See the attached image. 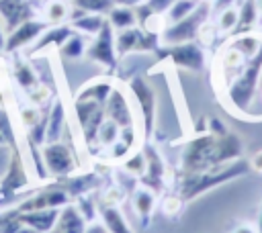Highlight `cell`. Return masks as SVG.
I'll return each instance as SVG.
<instances>
[{
  "instance_id": "21",
  "label": "cell",
  "mask_w": 262,
  "mask_h": 233,
  "mask_svg": "<svg viewBox=\"0 0 262 233\" xmlns=\"http://www.w3.org/2000/svg\"><path fill=\"white\" fill-rule=\"evenodd\" d=\"M100 219H102V225L108 229V233H133V229L127 225L125 217L115 204H104L100 208Z\"/></svg>"
},
{
  "instance_id": "9",
  "label": "cell",
  "mask_w": 262,
  "mask_h": 233,
  "mask_svg": "<svg viewBox=\"0 0 262 233\" xmlns=\"http://www.w3.org/2000/svg\"><path fill=\"white\" fill-rule=\"evenodd\" d=\"M129 92L137 100V106L143 119V133L149 137L154 131V119H156V94L141 76H133L129 80Z\"/></svg>"
},
{
  "instance_id": "6",
  "label": "cell",
  "mask_w": 262,
  "mask_h": 233,
  "mask_svg": "<svg viewBox=\"0 0 262 233\" xmlns=\"http://www.w3.org/2000/svg\"><path fill=\"white\" fill-rule=\"evenodd\" d=\"M160 57H168L176 67L188 69V72H203L205 69V51L199 43H178V45H166V49H158Z\"/></svg>"
},
{
  "instance_id": "16",
  "label": "cell",
  "mask_w": 262,
  "mask_h": 233,
  "mask_svg": "<svg viewBox=\"0 0 262 233\" xmlns=\"http://www.w3.org/2000/svg\"><path fill=\"white\" fill-rule=\"evenodd\" d=\"M27 184V174H25V168H23V161L20 157L14 153L12 155V161L6 170V174L2 176V186H0V194L2 196H12L14 190L23 188Z\"/></svg>"
},
{
  "instance_id": "25",
  "label": "cell",
  "mask_w": 262,
  "mask_h": 233,
  "mask_svg": "<svg viewBox=\"0 0 262 233\" xmlns=\"http://www.w3.org/2000/svg\"><path fill=\"white\" fill-rule=\"evenodd\" d=\"M12 76H14V82H16L25 92H29V90H33L37 84H41L37 72L33 69V65L27 63V61H23V59H16V61H14Z\"/></svg>"
},
{
  "instance_id": "45",
  "label": "cell",
  "mask_w": 262,
  "mask_h": 233,
  "mask_svg": "<svg viewBox=\"0 0 262 233\" xmlns=\"http://www.w3.org/2000/svg\"><path fill=\"white\" fill-rule=\"evenodd\" d=\"M115 4H123V6H131V8H137L139 4H143L145 0H113Z\"/></svg>"
},
{
  "instance_id": "13",
  "label": "cell",
  "mask_w": 262,
  "mask_h": 233,
  "mask_svg": "<svg viewBox=\"0 0 262 233\" xmlns=\"http://www.w3.org/2000/svg\"><path fill=\"white\" fill-rule=\"evenodd\" d=\"M68 204V192L61 188H49L43 190L31 198H27L18 211L20 213H29V211H41V208H61Z\"/></svg>"
},
{
  "instance_id": "27",
  "label": "cell",
  "mask_w": 262,
  "mask_h": 233,
  "mask_svg": "<svg viewBox=\"0 0 262 233\" xmlns=\"http://www.w3.org/2000/svg\"><path fill=\"white\" fill-rule=\"evenodd\" d=\"M86 49H88L86 39L82 37V33H76V31H74V33L63 41V45L59 47V53H61L63 57H68V59H78V57L86 55Z\"/></svg>"
},
{
  "instance_id": "20",
  "label": "cell",
  "mask_w": 262,
  "mask_h": 233,
  "mask_svg": "<svg viewBox=\"0 0 262 233\" xmlns=\"http://www.w3.org/2000/svg\"><path fill=\"white\" fill-rule=\"evenodd\" d=\"M106 20L111 22L113 29L123 31V29H131L137 27V12L131 6H123V4H113V8L106 12Z\"/></svg>"
},
{
  "instance_id": "36",
  "label": "cell",
  "mask_w": 262,
  "mask_h": 233,
  "mask_svg": "<svg viewBox=\"0 0 262 233\" xmlns=\"http://www.w3.org/2000/svg\"><path fill=\"white\" fill-rule=\"evenodd\" d=\"M27 96H29L31 104H35V106H41V104H45V102L49 100L51 92H49V88H47L45 84H37L33 90H29V92H27Z\"/></svg>"
},
{
  "instance_id": "37",
  "label": "cell",
  "mask_w": 262,
  "mask_h": 233,
  "mask_svg": "<svg viewBox=\"0 0 262 233\" xmlns=\"http://www.w3.org/2000/svg\"><path fill=\"white\" fill-rule=\"evenodd\" d=\"M0 233H37V231L33 227H29L27 223H23L18 217H14L0 227Z\"/></svg>"
},
{
  "instance_id": "39",
  "label": "cell",
  "mask_w": 262,
  "mask_h": 233,
  "mask_svg": "<svg viewBox=\"0 0 262 233\" xmlns=\"http://www.w3.org/2000/svg\"><path fill=\"white\" fill-rule=\"evenodd\" d=\"M12 151H10V147L8 145H0V180H2V176L6 174V170H8V166H10V161H12Z\"/></svg>"
},
{
  "instance_id": "33",
  "label": "cell",
  "mask_w": 262,
  "mask_h": 233,
  "mask_svg": "<svg viewBox=\"0 0 262 233\" xmlns=\"http://www.w3.org/2000/svg\"><path fill=\"white\" fill-rule=\"evenodd\" d=\"M76 8L84 10V12H96V14H104L113 8V0H72Z\"/></svg>"
},
{
  "instance_id": "15",
  "label": "cell",
  "mask_w": 262,
  "mask_h": 233,
  "mask_svg": "<svg viewBox=\"0 0 262 233\" xmlns=\"http://www.w3.org/2000/svg\"><path fill=\"white\" fill-rule=\"evenodd\" d=\"M57 217H59V208H41V211H29L18 215V219L29 227H33L37 233H51Z\"/></svg>"
},
{
  "instance_id": "35",
  "label": "cell",
  "mask_w": 262,
  "mask_h": 233,
  "mask_svg": "<svg viewBox=\"0 0 262 233\" xmlns=\"http://www.w3.org/2000/svg\"><path fill=\"white\" fill-rule=\"evenodd\" d=\"M41 119H43V116H41V110H39V106L31 104V106H25V108H20V123H23V127L31 129V127H35V125H37Z\"/></svg>"
},
{
  "instance_id": "44",
  "label": "cell",
  "mask_w": 262,
  "mask_h": 233,
  "mask_svg": "<svg viewBox=\"0 0 262 233\" xmlns=\"http://www.w3.org/2000/svg\"><path fill=\"white\" fill-rule=\"evenodd\" d=\"M86 233H108V229L102 223H92L86 227Z\"/></svg>"
},
{
  "instance_id": "51",
  "label": "cell",
  "mask_w": 262,
  "mask_h": 233,
  "mask_svg": "<svg viewBox=\"0 0 262 233\" xmlns=\"http://www.w3.org/2000/svg\"><path fill=\"white\" fill-rule=\"evenodd\" d=\"M258 233H262V215H260V221H258Z\"/></svg>"
},
{
  "instance_id": "46",
  "label": "cell",
  "mask_w": 262,
  "mask_h": 233,
  "mask_svg": "<svg viewBox=\"0 0 262 233\" xmlns=\"http://www.w3.org/2000/svg\"><path fill=\"white\" fill-rule=\"evenodd\" d=\"M231 2H233V0H215L213 8H215V10H225V8L231 6Z\"/></svg>"
},
{
  "instance_id": "12",
  "label": "cell",
  "mask_w": 262,
  "mask_h": 233,
  "mask_svg": "<svg viewBox=\"0 0 262 233\" xmlns=\"http://www.w3.org/2000/svg\"><path fill=\"white\" fill-rule=\"evenodd\" d=\"M0 18L4 29L10 33L20 22L35 18V6L31 0H0Z\"/></svg>"
},
{
  "instance_id": "5",
  "label": "cell",
  "mask_w": 262,
  "mask_h": 233,
  "mask_svg": "<svg viewBox=\"0 0 262 233\" xmlns=\"http://www.w3.org/2000/svg\"><path fill=\"white\" fill-rule=\"evenodd\" d=\"M86 57L90 61H96V63L108 67V69H117L119 53H117V45H115V29L111 27L108 20L102 25L98 35H94V41L86 49Z\"/></svg>"
},
{
  "instance_id": "48",
  "label": "cell",
  "mask_w": 262,
  "mask_h": 233,
  "mask_svg": "<svg viewBox=\"0 0 262 233\" xmlns=\"http://www.w3.org/2000/svg\"><path fill=\"white\" fill-rule=\"evenodd\" d=\"M4 45H6V37H4V29H2V22H0V51H4Z\"/></svg>"
},
{
  "instance_id": "11",
  "label": "cell",
  "mask_w": 262,
  "mask_h": 233,
  "mask_svg": "<svg viewBox=\"0 0 262 233\" xmlns=\"http://www.w3.org/2000/svg\"><path fill=\"white\" fill-rule=\"evenodd\" d=\"M104 114H106V119L115 121L121 129L133 127V110H131L129 96L119 86H115L113 92L108 94V98L104 102Z\"/></svg>"
},
{
  "instance_id": "24",
  "label": "cell",
  "mask_w": 262,
  "mask_h": 233,
  "mask_svg": "<svg viewBox=\"0 0 262 233\" xmlns=\"http://www.w3.org/2000/svg\"><path fill=\"white\" fill-rule=\"evenodd\" d=\"M115 84L108 82V80H94V82H88L84 88H80V92L76 94V98H86V100H96V102H106L108 94L113 92Z\"/></svg>"
},
{
  "instance_id": "18",
  "label": "cell",
  "mask_w": 262,
  "mask_h": 233,
  "mask_svg": "<svg viewBox=\"0 0 262 233\" xmlns=\"http://www.w3.org/2000/svg\"><path fill=\"white\" fill-rule=\"evenodd\" d=\"M66 129V108L59 98L53 100L49 112H47V129H45V143L59 141L61 133Z\"/></svg>"
},
{
  "instance_id": "2",
  "label": "cell",
  "mask_w": 262,
  "mask_h": 233,
  "mask_svg": "<svg viewBox=\"0 0 262 233\" xmlns=\"http://www.w3.org/2000/svg\"><path fill=\"white\" fill-rule=\"evenodd\" d=\"M250 172V159H233L229 164L205 170V172H194V174H180L178 180V198L188 202L196 196H201L203 192H209L229 180H235L244 174Z\"/></svg>"
},
{
  "instance_id": "32",
  "label": "cell",
  "mask_w": 262,
  "mask_h": 233,
  "mask_svg": "<svg viewBox=\"0 0 262 233\" xmlns=\"http://www.w3.org/2000/svg\"><path fill=\"white\" fill-rule=\"evenodd\" d=\"M123 168H125V172H129L131 176H137V178L143 176V174H145V168H147L143 151H135L133 155L129 153V155L125 157V161H123Z\"/></svg>"
},
{
  "instance_id": "19",
  "label": "cell",
  "mask_w": 262,
  "mask_h": 233,
  "mask_svg": "<svg viewBox=\"0 0 262 233\" xmlns=\"http://www.w3.org/2000/svg\"><path fill=\"white\" fill-rule=\"evenodd\" d=\"M74 33V29H72V25H55V27H47L43 33H41V37L37 39V43H35V47H33V53H41L43 49H47V47H61L63 45V41L70 37Z\"/></svg>"
},
{
  "instance_id": "3",
  "label": "cell",
  "mask_w": 262,
  "mask_h": 233,
  "mask_svg": "<svg viewBox=\"0 0 262 233\" xmlns=\"http://www.w3.org/2000/svg\"><path fill=\"white\" fill-rule=\"evenodd\" d=\"M209 10H211V4L209 2H201L188 16H184V18H180L176 22L164 25V31L160 33L162 43L164 45H178V43L194 41L201 35L205 22H207Z\"/></svg>"
},
{
  "instance_id": "49",
  "label": "cell",
  "mask_w": 262,
  "mask_h": 233,
  "mask_svg": "<svg viewBox=\"0 0 262 233\" xmlns=\"http://www.w3.org/2000/svg\"><path fill=\"white\" fill-rule=\"evenodd\" d=\"M8 141H10V139L6 137V133H4V131H0V145H8Z\"/></svg>"
},
{
  "instance_id": "30",
  "label": "cell",
  "mask_w": 262,
  "mask_h": 233,
  "mask_svg": "<svg viewBox=\"0 0 262 233\" xmlns=\"http://www.w3.org/2000/svg\"><path fill=\"white\" fill-rule=\"evenodd\" d=\"M70 16V8L63 0H49L45 6V18L51 25H61Z\"/></svg>"
},
{
  "instance_id": "17",
  "label": "cell",
  "mask_w": 262,
  "mask_h": 233,
  "mask_svg": "<svg viewBox=\"0 0 262 233\" xmlns=\"http://www.w3.org/2000/svg\"><path fill=\"white\" fill-rule=\"evenodd\" d=\"M106 22V18L102 14H96V12H84L80 8H76L72 12V29L82 33V35H98V31L102 29V25Z\"/></svg>"
},
{
  "instance_id": "28",
  "label": "cell",
  "mask_w": 262,
  "mask_h": 233,
  "mask_svg": "<svg viewBox=\"0 0 262 233\" xmlns=\"http://www.w3.org/2000/svg\"><path fill=\"white\" fill-rule=\"evenodd\" d=\"M121 135V127L111 121V119H104L98 127V133H96V143L102 145V147H113V143L119 139Z\"/></svg>"
},
{
  "instance_id": "14",
  "label": "cell",
  "mask_w": 262,
  "mask_h": 233,
  "mask_svg": "<svg viewBox=\"0 0 262 233\" xmlns=\"http://www.w3.org/2000/svg\"><path fill=\"white\" fill-rule=\"evenodd\" d=\"M51 233H86V219L82 217L78 206L66 204L59 211V217Z\"/></svg>"
},
{
  "instance_id": "40",
  "label": "cell",
  "mask_w": 262,
  "mask_h": 233,
  "mask_svg": "<svg viewBox=\"0 0 262 233\" xmlns=\"http://www.w3.org/2000/svg\"><path fill=\"white\" fill-rule=\"evenodd\" d=\"M0 131H4L6 133V137L12 141L14 139V135H12V127H10V119H8V112L0 106Z\"/></svg>"
},
{
  "instance_id": "10",
  "label": "cell",
  "mask_w": 262,
  "mask_h": 233,
  "mask_svg": "<svg viewBox=\"0 0 262 233\" xmlns=\"http://www.w3.org/2000/svg\"><path fill=\"white\" fill-rule=\"evenodd\" d=\"M47 29V22L45 20H39V18H29L25 22H20L16 29H12L6 37V45H4V51L8 53H14L18 49H23L25 45L37 41L41 37V33Z\"/></svg>"
},
{
  "instance_id": "31",
  "label": "cell",
  "mask_w": 262,
  "mask_h": 233,
  "mask_svg": "<svg viewBox=\"0 0 262 233\" xmlns=\"http://www.w3.org/2000/svg\"><path fill=\"white\" fill-rule=\"evenodd\" d=\"M98 184V178L94 174L90 176H80V178H72L68 184H66V192L72 194V196H80V194H86L90 188H94Z\"/></svg>"
},
{
  "instance_id": "8",
  "label": "cell",
  "mask_w": 262,
  "mask_h": 233,
  "mask_svg": "<svg viewBox=\"0 0 262 233\" xmlns=\"http://www.w3.org/2000/svg\"><path fill=\"white\" fill-rule=\"evenodd\" d=\"M41 155H43L47 174L51 176H68L76 170V157L72 153V147L61 141L45 143L41 149Z\"/></svg>"
},
{
  "instance_id": "43",
  "label": "cell",
  "mask_w": 262,
  "mask_h": 233,
  "mask_svg": "<svg viewBox=\"0 0 262 233\" xmlns=\"http://www.w3.org/2000/svg\"><path fill=\"white\" fill-rule=\"evenodd\" d=\"M250 168L256 170V172H262V149L256 151V153L250 157Z\"/></svg>"
},
{
  "instance_id": "34",
  "label": "cell",
  "mask_w": 262,
  "mask_h": 233,
  "mask_svg": "<svg viewBox=\"0 0 262 233\" xmlns=\"http://www.w3.org/2000/svg\"><path fill=\"white\" fill-rule=\"evenodd\" d=\"M217 27H219V31H223V33H233L235 27H237V10L231 8V6L225 8V10H221L219 20H217Z\"/></svg>"
},
{
  "instance_id": "38",
  "label": "cell",
  "mask_w": 262,
  "mask_h": 233,
  "mask_svg": "<svg viewBox=\"0 0 262 233\" xmlns=\"http://www.w3.org/2000/svg\"><path fill=\"white\" fill-rule=\"evenodd\" d=\"M176 0H145L143 4L156 14V16H162L164 12H168V8L174 4Z\"/></svg>"
},
{
  "instance_id": "42",
  "label": "cell",
  "mask_w": 262,
  "mask_h": 233,
  "mask_svg": "<svg viewBox=\"0 0 262 233\" xmlns=\"http://www.w3.org/2000/svg\"><path fill=\"white\" fill-rule=\"evenodd\" d=\"M209 133H213V135H225L227 129H225V125H223L219 119H213V121L209 123Z\"/></svg>"
},
{
  "instance_id": "4",
  "label": "cell",
  "mask_w": 262,
  "mask_h": 233,
  "mask_svg": "<svg viewBox=\"0 0 262 233\" xmlns=\"http://www.w3.org/2000/svg\"><path fill=\"white\" fill-rule=\"evenodd\" d=\"M260 72H262V47L254 57H250L244 63V69H242L239 78L229 88V100H231L233 108H237V110H246L248 108V104H250V100L254 96Z\"/></svg>"
},
{
  "instance_id": "29",
  "label": "cell",
  "mask_w": 262,
  "mask_h": 233,
  "mask_svg": "<svg viewBox=\"0 0 262 233\" xmlns=\"http://www.w3.org/2000/svg\"><path fill=\"white\" fill-rule=\"evenodd\" d=\"M201 2H203V0H176V2L168 8V12H166V25L176 22V20L188 16Z\"/></svg>"
},
{
  "instance_id": "23",
  "label": "cell",
  "mask_w": 262,
  "mask_h": 233,
  "mask_svg": "<svg viewBox=\"0 0 262 233\" xmlns=\"http://www.w3.org/2000/svg\"><path fill=\"white\" fill-rule=\"evenodd\" d=\"M141 35H143V29H141V27H131V29L119 31L117 37H115L117 53H119V55H127L129 51H137V49H139Z\"/></svg>"
},
{
  "instance_id": "1",
  "label": "cell",
  "mask_w": 262,
  "mask_h": 233,
  "mask_svg": "<svg viewBox=\"0 0 262 233\" xmlns=\"http://www.w3.org/2000/svg\"><path fill=\"white\" fill-rule=\"evenodd\" d=\"M242 151H244V143L231 131H227L225 135H213V133L199 135L184 145L180 159V174L205 172L229 164L233 159H239Z\"/></svg>"
},
{
  "instance_id": "41",
  "label": "cell",
  "mask_w": 262,
  "mask_h": 233,
  "mask_svg": "<svg viewBox=\"0 0 262 233\" xmlns=\"http://www.w3.org/2000/svg\"><path fill=\"white\" fill-rule=\"evenodd\" d=\"M78 211L82 213V217H84L86 221H92V219H94V206H92V202H88L86 198H80Z\"/></svg>"
},
{
  "instance_id": "7",
  "label": "cell",
  "mask_w": 262,
  "mask_h": 233,
  "mask_svg": "<svg viewBox=\"0 0 262 233\" xmlns=\"http://www.w3.org/2000/svg\"><path fill=\"white\" fill-rule=\"evenodd\" d=\"M74 110H76V116H78V123H80V129H82V135H84L86 145L96 143L98 127L106 119L104 104L102 102H96V100L76 98L74 100Z\"/></svg>"
},
{
  "instance_id": "26",
  "label": "cell",
  "mask_w": 262,
  "mask_h": 233,
  "mask_svg": "<svg viewBox=\"0 0 262 233\" xmlns=\"http://www.w3.org/2000/svg\"><path fill=\"white\" fill-rule=\"evenodd\" d=\"M258 18V6H256V0H246L242 4V10L237 12V27L233 31V35H244L252 29V25L256 22Z\"/></svg>"
},
{
  "instance_id": "47",
  "label": "cell",
  "mask_w": 262,
  "mask_h": 233,
  "mask_svg": "<svg viewBox=\"0 0 262 233\" xmlns=\"http://www.w3.org/2000/svg\"><path fill=\"white\" fill-rule=\"evenodd\" d=\"M233 233H258V229H254L252 225H239V227H235Z\"/></svg>"
},
{
  "instance_id": "22",
  "label": "cell",
  "mask_w": 262,
  "mask_h": 233,
  "mask_svg": "<svg viewBox=\"0 0 262 233\" xmlns=\"http://www.w3.org/2000/svg\"><path fill=\"white\" fill-rule=\"evenodd\" d=\"M133 206H135V213L139 215L141 223L147 225L151 219V213L156 208V192H151L149 188H139L133 194Z\"/></svg>"
},
{
  "instance_id": "50",
  "label": "cell",
  "mask_w": 262,
  "mask_h": 233,
  "mask_svg": "<svg viewBox=\"0 0 262 233\" xmlns=\"http://www.w3.org/2000/svg\"><path fill=\"white\" fill-rule=\"evenodd\" d=\"M256 6H258V12H262V0H256Z\"/></svg>"
}]
</instances>
